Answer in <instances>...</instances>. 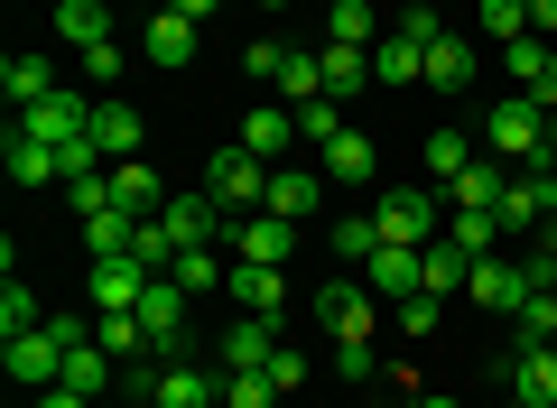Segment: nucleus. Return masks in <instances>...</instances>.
Instances as JSON below:
<instances>
[{"mask_svg": "<svg viewBox=\"0 0 557 408\" xmlns=\"http://www.w3.org/2000/svg\"><path fill=\"white\" fill-rule=\"evenodd\" d=\"M372 223H381V242H409V251H428V242H446V195H428V186H391V195H372Z\"/></svg>", "mask_w": 557, "mask_h": 408, "instance_id": "1", "label": "nucleus"}, {"mask_svg": "<svg viewBox=\"0 0 557 408\" xmlns=\"http://www.w3.org/2000/svg\"><path fill=\"white\" fill-rule=\"evenodd\" d=\"M149 408H223V371H205L196 353H159L149 362Z\"/></svg>", "mask_w": 557, "mask_h": 408, "instance_id": "2", "label": "nucleus"}, {"mask_svg": "<svg viewBox=\"0 0 557 408\" xmlns=\"http://www.w3.org/2000/svg\"><path fill=\"white\" fill-rule=\"evenodd\" d=\"M205 195H214L223 214H260L270 205V158H251L233 139V149H214V168H205Z\"/></svg>", "mask_w": 557, "mask_h": 408, "instance_id": "3", "label": "nucleus"}, {"mask_svg": "<svg viewBox=\"0 0 557 408\" xmlns=\"http://www.w3.org/2000/svg\"><path fill=\"white\" fill-rule=\"evenodd\" d=\"M483 149H493V158H511V168H530V158H548V112H539L530 94L493 102V121H483Z\"/></svg>", "mask_w": 557, "mask_h": 408, "instance_id": "4", "label": "nucleus"}, {"mask_svg": "<svg viewBox=\"0 0 557 408\" xmlns=\"http://www.w3.org/2000/svg\"><path fill=\"white\" fill-rule=\"evenodd\" d=\"M94 102H102V94H84V84H57V94H47V102H28V112L10 121V131H28V139H47V149H65V139H84V131H94Z\"/></svg>", "mask_w": 557, "mask_h": 408, "instance_id": "5", "label": "nucleus"}, {"mask_svg": "<svg viewBox=\"0 0 557 408\" xmlns=\"http://www.w3.org/2000/svg\"><path fill=\"white\" fill-rule=\"evenodd\" d=\"M317 316H325L335 344H372V334H381V297L362 288V279H325V288H317Z\"/></svg>", "mask_w": 557, "mask_h": 408, "instance_id": "6", "label": "nucleus"}, {"mask_svg": "<svg viewBox=\"0 0 557 408\" xmlns=\"http://www.w3.org/2000/svg\"><path fill=\"white\" fill-rule=\"evenodd\" d=\"M223 251H233V260H260V270H288V260H298V223L233 214V223H223Z\"/></svg>", "mask_w": 557, "mask_h": 408, "instance_id": "7", "label": "nucleus"}, {"mask_svg": "<svg viewBox=\"0 0 557 408\" xmlns=\"http://www.w3.org/2000/svg\"><path fill=\"white\" fill-rule=\"evenodd\" d=\"M0 362H10V381H20V390H57L65 381V344H57V334H0Z\"/></svg>", "mask_w": 557, "mask_h": 408, "instance_id": "8", "label": "nucleus"}, {"mask_svg": "<svg viewBox=\"0 0 557 408\" xmlns=\"http://www.w3.org/2000/svg\"><path fill=\"white\" fill-rule=\"evenodd\" d=\"M159 223H168V242H177V251H196V242H223V223H233V214H223L214 195L196 186V195H168Z\"/></svg>", "mask_w": 557, "mask_h": 408, "instance_id": "9", "label": "nucleus"}, {"mask_svg": "<svg viewBox=\"0 0 557 408\" xmlns=\"http://www.w3.org/2000/svg\"><path fill=\"white\" fill-rule=\"evenodd\" d=\"M131 316L149 325V344H159V353H177V344H186V288H177L168 270L149 279V288H139V307H131Z\"/></svg>", "mask_w": 557, "mask_h": 408, "instance_id": "10", "label": "nucleus"}, {"mask_svg": "<svg viewBox=\"0 0 557 408\" xmlns=\"http://www.w3.org/2000/svg\"><path fill=\"white\" fill-rule=\"evenodd\" d=\"M465 297H474V307H493V316H520V297H530V270H520L511 251H493V260H474Z\"/></svg>", "mask_w": 557, "mask_h": 408, "instance_id": "11", "label": "nucleus"}, {"mask_svg": "<svg viewBox=\"0 0 557 408\" xmlns=\"http://www.w3.org/2000/svg\"><path fill=\"white\" fill-rule=\"evenodd\" d=\"M149 260L139 251H112V260H94V316H121V307H139V288H149Z\"/></svg>", "mask_w": 557, "mask_h": 408, "instance_id": "12", "label": "nucleus"}, {"mask_svg": "<svg viewBox=\"0 0 557 408\" xmlns=\"http://www.w3.org/2000/svg\"><path fill=\"white\" fill-rule=\"evenodd\" d=\"M362 288H372L381 307H399V297H418V288H428V279H418V251H409V242H381V251L362 260Z\"/></svg>", "mask_w": 557, "mask_h": 408, "instance_id": "13", "label": "nucleus"}, {"mask_svg": "<svg viewBox=\"0 0 557 408\" xmlns=\"http://www.w3.org/2000/svg\"><path fill=\"white\" fill-rule=\"evenodd\" d=\"M168 205V186H159V168L149 158H112V214H131V223H149Z\"/></svg>", "mask_w": 557, "mask_h": 408, "instance_id": "14", "label": "nucleus"}, {"mask_svg": "<svg viewBox=\"0 0 557 408\" xmlns=\"http://www.w3.org/2000/svg\"><path fill=\"white\" fill-rule=\"evenodd\" d=\"M242 149L278 168V158L298 149V112H288V102H251V112H242Z\"/></svg>", "mask_w": 557, "mask_h": 408, "instance_id": "15", "label": "nucleus"}, {"mask_svg": "<svg viewBox=\"0 0 557 408\" xmlns=\"http://www.w3.org/2000/svg\"><path fill=\"white\" fill-rule=\"evenodd\" d=\"M223 371H270V353H278V316H233V334H223Z\"/></svg>", "mask_w": 557, "mask_h": 408, "instance_id": "16", "label": "nucleus"}, {"mask_svg": "<svg viewBox=\"0 0 557 408\" xmlns=\"http://www.w3.org/2000/svg\"><path fill=\"white\" fill-rule=\"evenodd\" d=\"M139 139H149V121H139V102L102 94V102H94V149H102V158H139Z\"/></svg>", "mask_w": 557, "mask_h": 408, "instance_id": "17", "label": "nucleus"}, {"mask_svg": "<svg viewBox=\"0 0 557 408\" xmlns=\"http://www.w3.org/2000/svg\"><path fill=\"white\" fill-rule=\"evenodd\" d=\"M399 84H428V47H409L399 28H381V47H372V94H399Z\"/></svg>", "mask_w": 557, "mask_h": 408, "instance_id": "18", "label": "nucleus"}, {"mask_svg": "<svg viewBox=\"0 0 557 408\" xmlns=\"http://www.w3.org/2000/svg\"><path fill=\"white\" fill-rule=\"evenodd\" d=\"M223 288H233L242 316H278V307H288V270H260V260H233V279H223Z\"/></svg>", "mask_w": 557, "mask_h": 408, "instance_id": "19", "label": "nucleus"}, {"mask_svg": "<svg viewBox=\"0 0 557 408\" xmlns=\"http://www.w3.org/2000/svg\"><path fill=\"white\" fill-rule=\"evenodd\" d=\"M317 168L335 176V186H372L381 149H372V139H362V131H335V139H325V149H317Z\"/></svg>", "mask_w": 557, "mask_h": 408, "instance_id": "20", "label": "nucleus"}, {"mask_svg": "<svg viewBox=\"0 0 557 408\" xmlns=\"http://www.w3.org/2000/svg\"><path fill=\"white\" fill-rule=\"evenodd\" d=\"M317 176H325V168H270V205H260V214L307 223V214H317Z\"/></svg>", "mask_w": 557, "mask_h": 408, "instance_id": "21", "label": "nucleus"}, {"mask_svg": "<svg viewBox=\"0 0 557 408\" xmlns=\"http://www.w3.org/2000/svg\"><path fill=\"white\" fill-rule=\"evenodd\" d=\"M57 38L75 47V57H94V47H112V10H102V0H57Z\"/></svg>", "mask_w": 557, "mask_h": 408, "instance_id": "22", "label": "nucleus"}, {"mask_svg": "<svg viewBox=\"0 0 557 408\" xmlns=\"http://www.w3.org/2000/svg\"><path fill=\"white\" fill-rule=\"evenodd\" d=\"M168 279H177L186 297H205V288H223V279H233V251H223V242H196V251L168 260Z\"/></svg>", "mask_w": 557, "mask_h": 408, "instance_id": "23", "label": "nucleus"}, {"mask_svg": "<svg viewBox=\"0 0 557 408\" xmlns=\"http://www.w3.org/2000/svg\"><path fill=\"white\" fill-rule=\"evenodd\" d=\"M511 399L520 408H557V353H511Z\"/></svg>", "mask_w": 557, "mask_h": 408, "instance_id": "24", "label": "nucleus"}, {"mask_svg": "<svg viewBox=\"0 0 557 408\" xmlns=\"http://www.w3.org/2000/svg\"><path fill=\"white\" fill-rule=\"evenodd\" d=\"M317 57H325V102L372 94V47H317Z\"/></svg>", "mask_w": 557, "mask_h": 408, "instance_id": "25", "label": "nucleus"}, {"mask_svg": "<svg viewBox=\"0 0 557 408\" xmlns=\"http://www.w3.org/2000/svg\"><path fill=\"white\" fill-rule=\"evenodd\" d=\"M0 94H10V112H28V102L57 94V65L47 57H0Z\"/></svg>", "mask_w": 557, "mask_h": 408, "instance_id": "26", "label": "nucleus"}, {"mask_svg": "<svg viewBox=\"0 0 557 408\" xmlns=\"http://www.w3.org/2000/svg\"><path fill=\"white\" fill-rule=\"evenodd\" d=\"M0 158H10V176H20V186H65V176H57V149H47V139H28V131L0 139Z\"/></svg>", "mask_w": 557, "mask_h": 408, "instance_id": "27", "label": "nucleus"}, {"mask_svg": "<svg viewBox=\"0 0 557 408\" xmlns=\"http://www.w3.org/2000/svg\"><path fill=\"white\" fill-rule=\"evenodd\" d=\"M196 38H205L196 20H177V10H159V20H149V47H139V57H149V65H186V57H196Z\"/></svg>", "mask_w": 557, "mask_h": 408, "instance_id": "28", "label": "nucleus"}, {"mask_svg": "<svg viewBox=\"0 0 557 408\" xmlns=\"http://www.w3.org/2000/svg\"><path fill=\"white\" fill-rule=\"evenodd\" d=\"M418 279H428V297H465V279H474V260H465L456 242H428V251H418Z\"/></svg>", "mask_w": 557, "mask_h": 408, "instance_id": "29", "label": "nucleus"}, {"mask_svg": "<svg viewBox=\"0 0 557 408\" xmlns=\"http://www.w3.org/2000/svg\"><path fill=\"white\" fill-rule=\"evenodd\" d=\"M446 242H456L465 260H493V251H502V223L474 214V205H446Z\"/></svg>", "mask_w": 557, "mask_h": 408, "instance_id": "30", "label": "nucleus"}, {"mask_svg": "<svg viewBox=\"0 0 557 408\" xmlns=\"http://www.w3.org/2000/svg\"><path fill=\"white\" fill-rule=\"evenodd\" d=\"M278 102H288V112H298V102H317L325 94V57H307V47H288V65H278V84H270Z\"/></svg>", "mask_w": 557, "mask_h": 408, "instance_id": "31", "label": "nucleus"}, {"mask_svg": "<svg viewBox=\"0 0 557 408\" xmlns=\"http://www.w3.org/2000/svg\"><path fill=\"white\" fill-rule=\"evenodd\" d=\"M428 84H437V94H465V84H474V47H465L456 28L428 47Z\"/></svg>", "mask_w": 557, "mask_h": 408, "instance_id": "32", "label": "nucleus"}, {"mask_svg": "<svg viewBox=\"0 0 557 408\" xmlns=\"http://www.w3.org/2000/svg\"><path fill=\"white\" fill-rule=\"evenodd\" d=\"M325 47H381L372 0H335V10H325Z\"/></svg>", "mask_w": 557, "mask_h": 408, "instance_id": "33", "label": "nucleus"}, {"mask_svg": "<svg viewBox=\"0 0 557 408\" xmlns=\"http://www.w3.org/2000/svg\"><path fill=\"white\" fill-rule=\"evenodd\" d=\"M548 47H557V38H539V28L502 47V75H511V94H539V75H548Z\"/></svg>", "mask_w": 557, "mask_h": 408, "instance_id": "34", "label": "nucleus"}, {"mask_svg": "<svg viewBox=\"0 0 557 408\" xmlns=\"http://www.w3.org/2000/svg\"><path fill=\"white\" fill-rule=\"evenodd\" d=\"M325 242H335V260H354V270H362V260L381 251V223H372V205H362V214H335V233H325Z\"/></svg>", "mask_w": 557, "mask_h": 408, "instance_id": "35", "label": "nucleus"}, {"mask_svg": "<svg viewBox=\"0 0 557 408\" xmlns=\"http://www.w3.org/2000/svg\"><path fill=\"white\" fill-rule=\"evenodd\" d=\"M465 168H474V139H465V131H428V176H437V186H456Z\"/></svg>", "mask_w": 557, "mask_h": 408, "instance_id": "36", "label": "nucleus"}, {"mask_svg": "<svg viewBox=\"0 0 557 408\" xmlns=\"http://www.w3.org/2000/svg\"><path fill=\"white\" fill-rule=\"evenodd\" d=\"M65 390L102 399V390H112V353H102V344H75V353H65Z\"/></svg>", "mask_w": 557, "mask_h": 408, "instance_id": "37", "label": "nucleus"}, {"mask_svg": "<svg viewBox=\"0 0 557 408\" xmlns=\"http://www.w3.org/2000/svg\"><path fill=\"white\" fill-rule=\"evenodd\" d=\"M94 344L112 353V362H121V353H159V344H149V325H139L131 307H121V316H94Z\"/></svg>", "mask_w": 557, "mask_h": 408, "instance_id": "38", "label": "nucleus"}, {"mask_svg": "<svg viewBox=\"0 0 557 408\" xmlns=\"http://www.w3.org/2000/svg\"><path fill=\"white\" fill-rule=\"evenodd\" d=\"M474 20L493 47H511V38H530V0H474Z\"/></svg>", "mask_w": 557, "mask_h": 408, "instance_id": "39", "label": "nucleus"}, {"mask_svg": "<svg viewBox=\"0 0 557 408\" xmlns=\"http://www.w3.org/2000/svg\"><path fill=\"white\" fill-rule=\"evenodd\" d=\"M131 233H139V223H131V214H112V205H102V214H84V251H94V260L131 251Z\"/></svg>", "mask_w": 557, "mask_h": 408, "instance_id": "40", "label": "nucleus"}, {"mask_svg": "<svg viewBox=\"0 0 557 408\" xmlns=\"http://www.w3.org/2000/svg\"><path fill=\"white\" fill-rule=\"evenodd\" d=\"M288 390L270 381V371H223V408H278Z\"/></svg>", "mask_w": 557, "mask_h": 408, "instance_id": "41", "label": "nucleus"}, {"mask_svg": "<svg viewBox=\"0 0 557 408\" xmlns=\"http://www.w3.org/2000/svg\"><path fill=\"white\" fill-rule=\"evenodd\" d=\"M38 325H47V307L28 297V279H10L0 288V334H38Z\"/></svg>", "mask_w": 557, "mask_h": 408, "instance_id": "42", "label": "nucleus"}, {"mask_svg": "<svg viewBox=\"0 0 557 408\" xmlns=\"http://www.w3.org/2000/svg\"><path fill=\"white\" fill-rule=\"evenodd\" d=\"M335 131H354V121H344V102H298V139H307V149H325V139H335Z\"/></svg>", "mask_w": 557, "mask_h": 408, "instance_id": "43", "label": "nucleus"}, {"mask_svg": "<svg viewBox=\"0 0 557 408\" xmlns=\"http://www.w3.org/2000/svg\"><path fill=\"white\" fill-rule=\"evenodd\" d=\"M102 168H112V158L94 149V131H84V139H65V149H57V176H65V186H84V176H102Z\"/></svg>", "mask_w": 557, "mask_h": 408, "instance_id": "44", "label": "nucleus"}, {"mask_svg": "<svg viewBox=\"0 0 557 408\" xmlns=\"http://www.w3.org/2000/svg\"><path fill=\"white\" fill-rule=\"evenodd\" d=\"M399 334H437V316H446V297H428V288H418V297H399Z\"/></svg>", "mask_w": 557, "mask_h": 408, "instance_id": "45", "label": "nucleus"}, {"mask_svg": "<svg viewBox=\"0 0 557 408\" xmlns=\"http://www.w3.org/2000/svg\"><path fill=\"white\" fill-rule=\"evenodd\" d=\"M391 28H399V38H409V47H437V38H446V20H437V10H428V0H418V10H399Z\"/></svg>", "mask_w": 557, "mask_h": 408, "instance_id": "46", "label": "nucleus"}, {"mask_svg": "<svg viewBox=\"0 0 557 408\" xmlns=\"http://www.w3.org/2000/svg\"><path fill=\"white\" fill-rule=\"evenodd\" d=\"M131 251H139V260H149V270H168V260H177V242H168V223H159V214H149V223H139V233H131Z\"/></svg>", "mask_w": 557, "mask_h": 408, "instance_id": "47", "label": "nucleus"}, {"mask_svg": "<svg viewBox=\"0 0 557 408\" xmlns=\"http://www.w3.org/2000/svg\"><path fill=\"white\" fill-rule=\"evenodd\" d=\"M278 65H288V47H278V38H251V47H242V75L278 84Z\"/></svg>", "mask_w": 557, "mask_h": 408, "instance_id": "48", "label": "nucleus"}, {"mask_svg": "<svg viewBox=\"0 0 557 408\" xmlns=\"http://www.w3.org/2000/svg\"><path fill=\"white\" fill-rule=\"evenodd\" d=\"M84 65V84H94V94H112V75H121V47H94V57H75Z\"/></svg>", "mask_w": 557, "mask_h": 408, "instance_id": "49", "label": "nucleus"}, {"mask_svg": "<svg viewBox=\"0 0 557 408\" xmlns=\"http://www.w3.org/2000/svg\"><path fill=\"white\" fill-rule=\"evenodd\" d=\"M335 371H344V381H372L381 353H372V344H335Z\"/></svg>", "mask_w": 557, "mask_h": 408, "instance_id": "50", "label": "nucleus"}, {"mask_svg": "<svg viewBox=\"0 0 557 408\" xmlns=\"http://www.w3.org/2000/svg\"><path fill=\"white\" fill-rule=\"evenodd\" d=\"M270 381H278V390H298V381H307V353L278 344V353H270Z\"/></svg>", "mask_w": 557, "mask_h": 408, "instance_id": "51", "label": "nucleus"}, {"mask_svg": "<svg viewBox=\"0 0 557 408\" xmlns=\"http://www.w3.org/2000/svg\"><path fill=\"white\" fill-rule=\"evenodd\" d=\"M28 408H94V399H84V390H65V381H57V390H28Z\"/></svg>", "mask_w": 557, "mask_h": 408, "instance_id": "52", "label": "nucleus"}, {"mask_svg": "<svg viewBox=\"0 0 557 408\" xmlns=\"http://www.w3.org/2000/svg\"><path fill=\"white\" fill-rule=\"evenodd\" d=\"M530 102H539V112H557V47H548V75H539V94H530Z\"/></svg>", "mask_w": 557, "mask_h": 408, "instance_id": "53", "label": "nucleus"}, {"mask_svg": "<svg viewBox=\"0 0 557 408\" xmlns=\"http://www.w3.org/2000/svg\"><path fill=\"white\" fill-rule=\"evenodd\" d=\"M168 10H177V20H196V28H205V20H214V10H223V0H168Z\"/></svg>", "mask_w": 557, "mask_h": 408, "instance_id": "54", "label": "nucleus"}, {"mask_svg": "<svg viewBox=\"0 0 557 408\" xmlns=\"http://www.w3.org/2000/svg\"><path fill=\"white\" fill-rule=\"evenodd\" d=\"M409 408H465V399H446V390H418V399Z\"/></svg>", "mask_w": 557, "mask_h": 408, "instance_id": "55", "label": "nucleus"}, {"mask_svg": "<svg viewBox=\"0 0 557 408\" xmlns=\"http://www.w3.org/2000/svg\"><path fill=\"white\" fill-rule=\"evenodd\" d=\"M251 10H288V0H251Z\"/></svg>", "mask_w": 557, "mask_h": 408, "instance_id": "56", "label": "nucleus"}, {"mask_svg": "<svg viewBox=\"0 0 557 408\" xmlns=\"http://www.w3.org/2000/svg\"><path fill=\"white\" fill-rule=\"evenodd\" d=\"M94 408H102V399H94Z\"/></svg>", "mask_w": 557, "mask_h": 408, "instance_id": "57", "label": "nucleus"}, {"mask_svg": "<svg viewBox=\"0 0 557 408\" xmlns=\"http://www.w3.org/2000/svg\"><path fill=\"white\" fill-rule=\"evenodd\" d=\"M548 353H557V344H548Z\"/></svg>", "mask_w": 557, "mask_h": 408, "instance_id": "58", "label": "nucleus"}]
</instances>
